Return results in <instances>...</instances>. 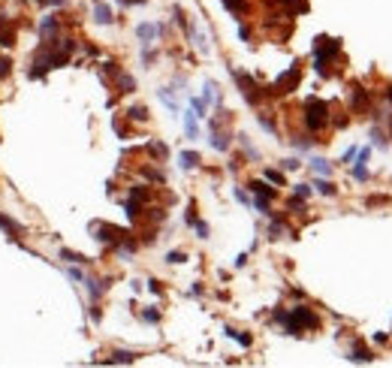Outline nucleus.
<instances>
[{
    "label": "nucleus",
    "instance_id": "56",
    "mask_svg": "<svg viewBox=\"0 0 392 368\" xmlns=\"http://www.w3.org/2000/svg\"><path fill=\"white\" fill-rule=\"evenodd\" d=\"M386 97H389V103H392V88H389V91H386Z\"/></svg>",
    "mask_w": 392,
    "mask_h": 368
},
{
    "label": "nucleus",
    "instance_id": "15",
    "mask_svg": "<svg viewBox=\"0 0 392 368\" xmlns=\"http://www.w3.org/2000/svg\"><path fill=\"white\" fill-rule=\"evenodd\" d=\"M106 362H109V365H130V362H136V353H133V350H115Z\"/></svg>",
    "mask_w": 392,
    "mask_h": 368
},
{
    "label": "nucleus",
    "instance_id": "49",
    "mask_svg": "<svg viewBox=\"0 0 392 368\" xmlns=\"http://www.w3.org/2000/svg\"><path fill=\"white\" fill-rule=\"evenodd\" d=\"M290 9H293V12H305L308 3H305V0H290Z\"/></svg>",
    "mask_w": 392,
    "mask_h": 368
},
{
    "label": "nucleus",
    "instance_id": "41",
    "mask_svg": "<svg viewBox=\"0 0 392 368\" xmlns=\"http://www.w3.org/2000/svg\"><path fill=\"white\" fill-rule=\"evenodd\" d=\"M184 260H187L184 251H169V254H166V263H172V266H175V263H184Z\"/></svg>",
    "mask_w": 392,
    "mask_h": 368
},
{
    "label": "nucleus",
    "instance_id": "38",
    "mask_svg": "<svg viewBox=\"0 0 392 368\" xmlns=\"http://www.w3.org/2000/svg\"><path fill=\"white\" fill-rule=\"evenodd\" d=\"M266 181H272V184H284V172H278V169H266Z\"/></svg>",
    "mask_w": 392,
    "mask_h": 368
},
{
    "label": "nucleus",
    "instance_id": "5",
    "mask_svg": "<svg viewBox=\"0 0 392 368\" xmlns=\"http://www.w3.org/2000/svg\"><path fill=\"white\" fill-rule=\"evenodd\" d=\"M232 79L239 82V88H242V97H245L251 106H257V103H260V97H263V94H260V85H257V82H254L248 72H239V69H232Z\"/></svg>",
    "mask_w": 392,
    "mask_h": 368
},
{
    "label": "nucleus",
    "instance_id": "17",
    "mask_svg": "<svg viewBox=\"0 0 392 368\" xmlns=\"http://www.w3.org/2000/svg\"><path fill=\"white\" fill-rule=\"evenodd\" d=\"M350 362H371L374 359V353L371 350H365V347H359V344H353V350H350V356H347Z\"/></svg>",
    "mask_w": 392,
    "mask_h": 368
},
{
    "label": "nucleus",
    "instance_id": "50",
    "mask_svg": "<svg viewBox=\"0 0 392 368\" xmlns=\"http://www.w3.org/2000/svg\"><path fill=\"white\" fill-rule=\"evenodd\" d=\"M239 36L248 42V39H251V27H248V24H242V27H239Z\"/></svg>",
    "mask_w": 392,
    "mask_h": 368
},
{
    "label": "nucleus",
    "instance_id": "16",
    "mask_svg": "<svg viewBox=\"0 0 392 368\" xmlns=\"http://www.w3.org/2000/svg\"><path fill=\"white\" fill-rule=\"evenodd\" d=\"M12 42H15V30L6 24V15L0 12V45H6V48H9Z\"/></svg>",
    "mask_w": 392,
    "mask_h": 368
},
{
    "label": "nucleus",
    "instance_id": "37",
    "mask_svg": "<svg viewBox=\"0 0 392 368\" xmlns=\"http://www.w3.org/2000/svg\"><path fill=\"white\" fill-rule=\"evenodd\" d=\"M239 139H242V148L248 151V157H251V160H260V151H257L251 142H248V136H239Z\"/></svg>",
    "mask_w": 392,
    "mask_h": 368
},
{
    "label": "nucleus",
    "instance_id": "43",
    "mask_svg": "<svg viewBox=\"0 0 392 368\" xmlns=\"http://www.w3.org/2000/svg\"><path fill=\"white\" fill-rule=\"evenodd\" d=\"M193 230H196V236H199V239H208V224H205V220H196V224H193Z\"/></svg>",
    "mask_w": 392,
    "mask_h": 368
},
{
    "label": "nucleus",
    "instance_id": "8",
    "mask_svg": "<svg viewBox=\"0 0 392 368\" xmlns=\"http://www.w3.org/2000/svg\"><path fill=\"white\" fill-rule=\"evenodd\" d=\"M163 30H166L163 24H148V21H145V24H139V27H136V36L142 39V45H151L157 36H163Z\"/></svg>",
    "mask_w": 392,
    "mask_h": 368
},
{
    "label": "nucleus",
    "instance_id": "11",
    "mask_svg": "<svg viewBox=\"0 0 392 368\" xmlns=\"http://www.w3.org/2000/svg\"><path fill=\"white\" fill-rule=\"evenodd\" d=\"M82 284H85V290L91 293V299H94V302H97V299L106 293V287H109L106 281H97V278H91V275H85V278H82Z\"/></svg>",
    "mask_w": 392,
    "mask_h": 368
},
{
    "label": "nucleus",
    "instance_id": "20",
    "mask_svg": "<svg viewBox=\"0 0 392 368\" xmlns=\"http://www.w3.org/2000/svg\"><path fill=\"white\" fill-rule=\"evenodd\" d=\"M130 199H136V202H142V205H145V202L151 199V190H148L145 184H136V187H130Z\"/></svg>",
    "mask_w": 392,
    "mask_h": 368
},
{
    "label": "nucleus",
    "instance_id": "31",
    "mask_svg": "<svg viewBox=\"0 0 392 368\" xmlns=\"http://www.w3.org/2000/svg\"><path fill=\"white\" fill-rule=\"evenodd\" d=\"M223 6H226L232 15H242V12L248 9V0H223Z\"/></svg>",
    "mask_w": 392,
    "mask_h": 368
},
{
    "label": "nucleus",
    "instance_id": "26",
    "mask_svg": "<svg viewBox=\"0 0 392 368\" xmlns=\"http://www.w3.org/2000/svg\"><path fill=\"white\" fill-rule=\"evenodd\" d=\"M314 187H317V190H320L323 196H335V184H332L329 178H323V175H320V178L314 181Z\"/></svg>",
    "mask_w": 392,
    "mask_h": 368
},
{
    "label": "nucleus",
    "instance_id": "4",
    "mask_svg": "<svg viewBox=\"0 0 392 368\" xmlns=\"http://www.w3.org/2000/svg\"><path fill=\"white\" fill-rule=\"evenodd\" d=\"M88 230H91V236H94L97 242H103V245H112V248H115V245L124 239V230H118V227H112V224H103V220H94Z\"/></svg>",
    "mask_w": 392,
    "mask_h": 368
},
{
    "label": "nucleus",
    "instance_id": "24",
    "mask_svg": "<svg viewBox=\"0 0 392 368\" xmlns=\"http://www.w3.org/2000/svg\"><path fill=\"white\" fill-rule=\"evenodd\" d=\"M157 97H160V100H163L172 112H178V100L172 97V88H160V91H157Z\"/></svg>",
    "mask_w": 392,
    "mask_h": 368
},
{
    "label": "nucleus",
    "instance_id": "40",
    "mask_svg": "<svg viewBox=\"0 0 392 368\" xmlns=\"http://www.w3.org/2000/svg\"><path fill=\"white\" fill-rule=\"evenodd\" d=\"M353 178H356V181H368V169H365V163H356V166H353Z\"/></svg>",
    "mask_w": 392,
    "mask_h": 368
},
{
    "label": "nucleus",
    "instance_id": "25",
    "mask_svg": "<svg viewBox=\"0 0 392 368\" xmlns=\"http://www.w3.org/2000/svg\"><path fill=\"white\" fill-rule=\"evenodd\" d=\"M190 106H193L196 118H205V115H208V100H205V97H193V100H190Z\"/></svg>",
    "mask_w": 392,
    "mask_h": 368
},
{
    "label": "nucleus",
    "instance_id": "53",
    "mask_svg": "<svg viewBox=\"0 0 392 368\" xmlns=\"http://www.w3.org/2000/svg\"><path fill=\"white\" fill-rule=\"evenodd\" d=\"M66 275H69V278H72V281H82V278H85V272H79V269H69V272H66Z\"/></svg>",
    "mask_w": 392,
    "mask_h": 368
},
{
    "label": "nucleus",
    "instance_id": "52",
    "mask_svg": "<svg viewBox=\"0 0 392 368\" xmlns=\"http://www.w3.org/2000/svg\"><path fill=\"white\" fill-rule=\"evenodd\" d=\"M353 157H356V145H353V148H347V151H344V163H350V160H353Z\"/></svg>",
    "mask_w": 392,
    "mask_h": 368
},
{
    "label": "nucleus",
    "instance_id": "23",
    "mask_svg": "<svg viewBox=\"0 0 392 368\" xmlns=\"http://www.w3.org/2000/svg\"><path fill=\"white\" fill-rule=\"evenodd\" d=\"M60 260H66V263H75V266H85V263H91L85 254H75V251H66V248L60 251Z\"/></svg>",
    "mask_w": 392,
    "mask_h": 368
},
{
    "label": "nucleus",
    "instance_id": "42",
    "mask_svg": "<svg viewBox=\"0 0 392 368\" xmlns=\"http://www.w3.org/2000/svg\"><path fill=\"white\" fill-rule=\"evenodd\" d=\"M232 193H236V199H239L242 205H251V196H248V190H245V187H236Z\"/></svg>",
    "mask_w": 392,
    "mask_h": 368
},
{
    "label": "nucleus",
    "instance_id": "45",
    "mask_svg": "<svg viewBox=\"0 0 392 368\" xmlns=\"http://www.w3.org/2000/svg\"><path fill=\"white\" fill-rule=\"evenodd\" d=\"M371 139H374V145H380V148H386V136H383V133H380L377 127L371 130Z\"/></svg>",
    "mask_w": 392,
    "mask_h": 368
},
{
    "label": "nucleus",
    "instance_id": "13",
    "mask_svg": "<svg viewBox=\"0 0 392 368\" xmlns=\"http://www.w3.org/2000/svg\"><path fill=\"white\" fill-rule=\"evenodd\" d=\"M308 166H311L317 175H323V178H329V175H332V163H329L326 157H311V160H308Z\"/></svg>",
    "mask_w": 392,
    "mask_h": 368
},
{
    "label": "nucleus",
    "instance_id": "57",
    "mask_svg": "<svg viewBox=\"0 0 392 368\" xmlns=\"http://www.w3.org/2000/svg\"><path fill=\"white\" fill-rule=\"evenodd\" d=\"M36 3H48V0H36Z\"/></svg>",
    "mask_w": 392,
    "mask_h": 368
},
{
    "label": "nucleus",
    "instance_id": "7",
    "mask_svg": "<svg viewBox=\"0 0 392 368\" xmlns=\"http://www.w3.org/2000/svg\"><path fill=\"white\" fill-rule=\"evenodd\" d=\"M57 33H60V18H57V15H45V18L39 21V36H42L45 42H51V39H57Z\"/></svg>",
    "mask_w": 392,
    "mask_h": 368
},
{
    "label": "nucleus",
    "instance_id": "55",
    "mask_svg": "<svg viewBox=\"0 0 392 368\" xmlns=\"http://www.w3.org/2000/svg\"><path fill=\"white\" fill-rule=\"evenodd\" d=\"M48 6H66V0H48Z\"/></svg>",
    "mask_w": 392,
    "mask_h": 368
},
{
    "label": "nucleus",
    "instance_id": "36",
    "mask_svg": "<svg viewBox=\"0 0 392 368\" xmlns=\"http://www.w3.org/2000/svg\"><path fill=\"white\" fill-rule=\"evenodd\" d=\"M281 233H284V220L275 217V220L269 224V236H272V239H281Z\"/></svg>",
    "mask_w": 392,
    "mask_h": 368
},
{
    "label": "nucleus",
    "instance_id": "2",
    "mask_svg": "<svg viewBox=\"0 0 392 368\" xmlns=\"http://www.w3.org/2000/svg\"><path fill=\"white\" fill-rule=\"evenodd\" d=\"M329 124V103L320 97H308L305 100V127L311 133H320Z\"/></svg>",
    "mask_w": 392,
    "mask_h": 368
},
{
    "label": "nucleus",
    "instance_id": "28",
    "mask_svg": "<svg viewBox=\"0 0 392 368\" xmlns=\"http://www.w3.org/2000/svg\"><path fill=\"white\" fill-rule=\"evenodd\" d=\"M127 118H130V121H148V109H145V106H130V109H127Z\"/></svg>",
    "mask_w": 392,
    "mask_h": 368
},
{
    "label": "nucleus",
    "instance_id": "39",
    "mask_svg": "<svg viewBox=\"0 0 392 368\" xmlns=\"http://www.w3.org/2000/svg\"><path fill=\"white\" fill-rule=\"evenodd\" d=\"M142 320H145V323H160V311H157V308H145V311H142Z\"/></svg>",
    "mask_w": 392,
    "mask_h": 368
},
{
    "label": "nucleus",
    "instance_id": "3",
    "mask_svg": "<svg viewBox=\"0 0 392 368\" xmlns=\"http://www.w3.org/2000/svg\"><path fill=\"white\" fill-rule=\"evenodd\" d=\"M299 82H302V69H299V63H293V66H290V69H287V72H284V76H281V79H278L266 94H269V97H284V94L296 91Z\"/></svg>",
    "mask_w": 392,
    "mask_h": 368
},
{
    "label": "nucleus",
    "instance_id": "6",
    "mask_svg": "<svg viewBox=\"0 0 392 368\" xmlns=\"http://www.w3.org/2000/svg\"><path fill=\"white\" fill-rule=\"evenodd\" d=\"M220 121H223V118H214V121L208 124V133H211V139H208V142H211V148H214V151H229V136H226V133H220Z\"/></svg>",
    "mask_w": 392,
    "mask_h": 368
},
{
    "label": "nucleus",
    "instance_id": "10",
    "mask_svg": "<svg viewBox=\"0 0 392 368\" xmlns=\"http://www.w3.org/2000/svg\"><path fill=\"white\" fill-rule=\"evenodd\" d=\"M350 106H353L356 112H365V109H371L368 91H365V88H353V94H350Z\"/></svg>",
    "mask_w": 392,
    "mask_h": 368
},
{
    "label": "nucleus",
    "instance_id": "32",
    "mask_svg": "<svg viewBox=\"0 0 392 368\" xmlns=\"http://www.w3.org/2000/svg\"><path fill=\"white\" fill-rule=\"evenodd\" d=\"M293 148H296V151H311V148H314V139H308V136H296V139H293Z\"/></svg>",
    "mask_w": 392,
    "mask_h": 368
},
{
    "label": "nucleus",
    "instance_id": "35",
    "mask_svg": "<svg viewBox=\"0 0 392 368\" xmlns=\"http://www.w3.org/2000/svg\"><path fill=\"white\" fill-rule=\"evenodd\" d=\"M142 175H145V178H151V181H157V184H163V181H166V175H163L160 169H151V166H145V169H142Z\"/></svg>",
    "mask_w": 392,
    "mask_h": 368
},
{
    "label": "nucleus",
    "instance_id": "30",
    "mask_svg": "<svg viewBox=\"0 0 392 368\" xmlns=\"http://www.w3.org/2000/svg\"><path fill=\"white\" fill-rule=\"evenodd\" d=\"M205 100L220 106V91H217V85H214V82H205Z\"/></svg>",
    "mask_w": 392,
    "mask_h": 368
},
{
    "label": "nucleus",
    "instance_id": "22",
    "mask_svg": "<svg viewBox=\"0 0 392 368\" xmlns=\"http://www.w3.org/2000/svg\"><path fill=\"white\" fill-rule=\"evenodd\" d=\"M184 130H187V139H196L199 127H196V112H187L184 115Z\"/></svg>",
    "mask_w": 392,
    "mask_h": 368
},
{
    "label": "nucleus",
    "instance_id": "9",
    "mask_svg": "<svg viewBox=\"0 0 392 368\" xmlns=\"http://www.w3.org/2000/svg\"><path fill=\"white\" fill-rule=\"evenodd\" d=\"M94 21H97V24H112V21H115L112 6L103 3V0H97V3H94Z\"/></svg>",
    "mask_w": 392,
    "mask_h": 368
},
{
    "label": "nucleus",
    "instance_id": "14",
    "mask_svg": "<svg viewBox=\"0 0 392 368\" xmlns=\"http://www.w3.org/2000/svg\"><path fill=\"white\" fill-rule=\"evenodd\" d=\"M248 187H251V193H254V196H266V199H275V187H269V184H266V181H260V178H254V181H251Z\"/></svg>",
    "mask_w": 392,
    "mask_h": 368
},
{
    "label": "nucleus",
    "instance_id": "21",
    "mask_svg": "<svg viewBox=\"0 0 392 368\" xmlns=\"http://www.w3.org/2000/svg\"><path fill=\"white\" fill-rule=\"evenodd\" d=\"M257 121H260V127H263L266 133H278V124H275V118H272L269 112H260V115H257Z\"/></svg>",
    "mask_w": 392,
    "mask_h": 368
},
{
    "label": "nucleus",
    "instance_id": "48",
    "mask_svg": "<svg viewBox=\"0 0 392 368\" xmlns=\"http://www.w3.org/2000/svg\"><path fill=\"white\" fill-rule=\"evenodd\" d=\"M299 166H302V163H299L296 157H287V160H284V169H287V172H293V169H299Z\"/></svg>",
    "mask_w": 392,
    "mask_h": 368
},
{
    "label": "nucleus",
    "instance_id": "1",
    "mask_svg": "<svg viewBox=\"0 0 392 368\" xmlns=\"http://www.w3.org/2000/svg\"><path fill=\"white\" fill-rule=\"evenodd\" d=\"M284 332L287 335H302V329H317L320 326V317L308 308V305H296L293 311H287V317H284Z\"/></svg>",
    "mask_w": 392,
    "mask_h": 368
},
{
    "label": "nucleus",
    "instance_id": "54",
    "mask_svg": "<svg viewBox=\"0 0 392 368\" xmlns=\"http://www.w3.org/2000/svg\"><path fill=\"white\" fill-rule=\"evenodd\" d=\"M118 3H121V6H142L145 0H118Z\"/></svg>",
    "mask_w": 392,
    "mask_h": 368
},
{
    "label": "nucleus",
    "instance_id": "33",
    "mask_svg": "<svg viewBox=\"0 0 392 368\" xmlns=\"http://www.w3.org/2000/svg\"><path fill=\"white\" fill-rule=\"evenodd\" d=\"M148 151H151L157 160H166V154H169V148H166L163 142H151V145H148Z\"/></svg>",
    "mask_w": 392,
    "mask_h": 368
},
{
    "label": "nucleus",
    "instance_id": "46",
    "mask_svg": "<svg viewBox=\"0 0 392 368\" xmlns=\"http://www.w3.org/2000/svg\"><path fill=\"white\" fill-rule=\"evenodd\" d=\"M296 196L308 199V196H311V184H296Z\"/></svg>",
    "mask_w": 392,
    "mask_h": 368
},
{
    "label": "nucleus",
    "instance_id": "12",
    "mask_svg": "<svg viewBox=\"0 0 392 368\" xmlns=\"http://www.w3.org/2000/svg\"><path fill=\"white\" fill-rule=\"evenodd\" d=\"M0 230H3L6 236H12V239H18V236L24 233V227H21V224H15V220H12L9 214H3V211H0Z\"/></svg>",
    "mask_w": 392,
    "mask_h": 368
},
{
    "label": "nucleus",
    "instance_id": "29",
    "mask_svg": "<svg viewBox=\"0 0 392 368\" xmlns=\"http://www.w3.org/2000/svg\"><path fill=\"white\" fill-rule=\"evenodd\" d=\"M124 211H127V217H130V220H139V214H142V202H136V199H127Z\"/></svg>",
    "mask_w": 392,
    "mask_h": 368
},
{
    "label": "nucleus",
    "instance_id": "19",
    "mask_svg": "<svg viewBox=\"0 0 392 368\" xmlns=\"http://www.w3.org/2000/svg\"><path fill=\"white\" fill-rule=\"evenodd\" d=\"M118 88H121V94H133L136 91V79L127 76V72H118Z\"/></svg>",
    "mask_w": 392,
    "mask_h": 368
},
{
    "label": "nucleus",
    "instance_id": "34",
    "mask_svg": "<svg viewBox=\"0 0 392 368\" xmlns=\"http://www.w3.org/2000/svg\"><path fill=\"white\" fill-rule=\"evenodd\" d=\"M269 202H272V199H266V196H257V199H254V208H257L260 214H266V217H269V214H272V205H269Z\"/></svg>",
    "mask_w": 392,
    "mask_h": 368
},
{
    "label": "nucleus",
    "instance_id": "18",
    "mask_svg": "<svg viewBox=\"0 0 392 368\" xmlns=\"http://www.w3.org/2000/svg\"><path fill=\"white\" fill-rule=\"evenodd\" d=\"M178 160H181V169H196L199 166V154L196 151H181Z\"/></svg>",
    "mask_w": 392,
    "mask_h": 368
},
{
    "label": "nucleus",
    "instance_id": "27",
    "mask_svg": "<svg viewBox=\"0 0 392 368\" xmlns=\"http://www.w3.org/2000/svg\"><path fill=\"white\" fill-rule=\"evenodd\" d=\"M226 335H229V338H236L242 347H251V344H254V338H251V335H245V332H239V329H232V326H226Z\"/></svg>",
    "mask_w": 392,
    "mask_h": 368
},
{
    "label": "nucleus",
    "instance_id": "51",
    "mask_svg": "<svg viewBox=\"0 0 392 368\" xmlns=\"http://www.w3.org/2000/svg\"><path fill=\"white\" fill-rule=\"evenodd\" d=\"M148 290H151V293H157V296L163 293V287H160V281H148Z\"/></svg>",
    "mask_w": 392,
    "mask_h": 368
},
{
    "label": "nucleus",
    "instance_id": "44",
    "mask_svg": "<svg viewBox=\"0 0 392 368\" xmlns=\"http://www.w3.org/2000/svg\"><path fill=\"white\" fill-rule=\"evenodd\" d=\"M12 72V60L9 57H0V79H6Z\"/></svg>",
    "mask_w": 392,
    "mask_h": 368
},
{
    "label": "nucleus",
    "instance_id": "47",
    "mask_svg": "<svg viewBox=\"0 0 392 368\" xmlns=\"http://www.w3.org/2000/svg\"><path fill=\"white\" fill-rule=\"evenodd\" d=\"M142 60H145V63H154V60H157V51H151V48L145 45V51H142Z\"/></svg>",
    "mask_w": 392,
    "mask_h": 368
}]
</instances>
